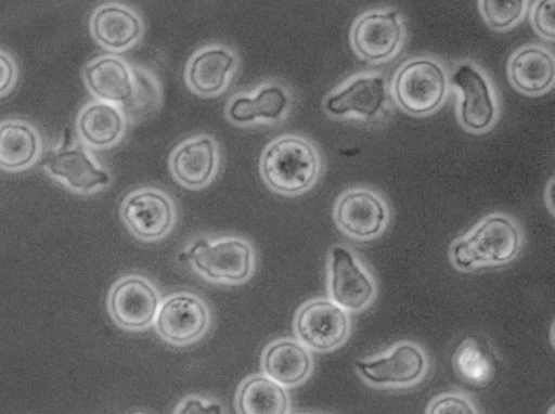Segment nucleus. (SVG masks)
I'll list each match as a JSON object with an SVG mask.
<instances>
[{
  "label": "nucleus",
  "mask_w": 555,
  "mask_h": 414,
  "mask_svg": "<svg viewBox=\"0 0 555 414\" xmlns=\"http://www.w3.org/2000/svg\"><path fill=\"white\" fill-rule=\"evenodd\" d=\"M178 259L206 281L225 285L248 281L256 268L253 246L240 237L194 240Z\"/></svg>",
  "instance_id": "nucleus-1"
},
{
  "label": "nucleus",
  "mask_w": 555,
  "mask_h": 414,
  "mask_svg": "<svg viewBox=\"0 0 555 414\" xmlns=\"http://www.w3.org/2000/svg\"><path fill=\"white\" fill-rule=\"evenodd\" d=\"M318 169L319 158L313 146L295 135H286L271 143L261 158L264 181L283 194L307 190L313 183Z\"/></svg>",
  "instance_id": "nucleus-2"
},
{
  "label": "nucleus",
  "mask_w": 555,
  "mask_h": 414,
  "mask_svg": "<svg viewBox=\"0 0 555 414\" xmlns=\"http://www.w3.org/2000/svg\"><path fill=\"white\" fill-rule=\"evenodd\" d=\"M520 245L521 236L513 221L501 215L490 216L452 246L451 259L461 270L502 264L514 259Z\"/></svg>",
  "instance_id": "nucleus-3"
},
{
  "label": "nucleus",
  "mask_w": 555,
  "mask_h": 414,
  "mask_svg": "<svg viewBox=\"0 0 555 414\" xmlns=\"http://www.w3.org/2000/svg\"><path fill=\"white\" fill-rule=\"evenodd\" d=\"M210 321L207 303L198 295L181 290L162 300L153 325L166 342L188 346L206 334Z\"/></svg>",
  "instance_id": "nucleus-4"
},
{
  "label": "nucleus",
  "mask_w": 555,
  "mask_h": 414,
  "mask_svg": "<svg viewBox=\"0 0 555 414\" xmlns=\"http://www.w3.org/2000/svg\"><path fill=\"white\" fill-rule=\"evenodd\" d=\"M350 321L347 311L331 299L315 298L299 307L294 318V332L304 346L327 352L345 342Z\"/></svg>",
  "instance_id": "nucleus-5"
},
{
  "label": "nucleus",
  "mask_w": 555,
  "mask_h": 414,
  "mask_svg": "<svg viewBox=\"0 0 555 414\" xmlns=\"http://www.w3.org/2000/svg\"><path fill=\"white\" fill-rule=\"evenodd\" d=\"M160 302V294L149 279L129 274L112 286L107 310L119 327L140 332L154 324Z\"/></svg>",
  "instance_id": "nucleus-6"
},
{
  "label": "nucleus",
  "mask_w": 555,
  "mask_h": 414,
  "mask_svg": "<svg viewBox=\"0 0 555 414\" xmlns=\"http://www.w3.org/2000/svg\"><path fill=\"white\" fill-rule=\"evenodd\" d=\"M331 300L347 312L365 309L374 299V280L351 250L341 245L331 248L327 262Z\"/></svg>",
  "instance_id": "nucleus-7"
},
{
  "label": "nucleus",
  "mask_w": 555,
  "mask_h": 414,
  "mask_svg": "<svg viewBox=\"0 0 555 414\" xmlns=\"http://www.w3.org/2000/svg\"><path fill=\"white\" fill-rule=\"evenodd\" d=\"M354 367L370 385L406 387L423 378L427 370V357L418 345L402 341L383 355L357 360Z\"/></svg>",
  "instance_id": "nucleus-8"
},
{
  "label": "nucleus",
  "mask_w": 555,
  "mask_h": 414,
  "mask_svg": "<svg viewBox=\"0 0 555 414\" xmlns=\"http://www.w3.org/2000/svg\"><path fill=\"white\" fill-rule=\"evenodd\" d=\"M398 103L412 114L434 111L446 92V76L434 61L421 59L404 65L395 80Z\"/></svg>",
  "instance_id": "nucleus-9"
},
{
  "label": "nucleus",
  "mask_w": 555,
  "mask_h": 414,
  "mask_svg": "<svg viewBox=\"0 0 555 414\" xmlns=\"http://www.w3.org/2000/svg\"><path fill=\"white\" fill-rule=\"evenodd\" d=\"M121 218L131 233L143 241H156L172 228L175 209L171 199L156 190H140L128 195L121 205Z\"/></svg>",
  "instance_id": "nucleus-10"
},
{
  "label": "nucleus",
  "mask_w": 555,
  "mask_h": 414,
  "mask_svg": "<svg viewBox=\"0 0 555 414\" xmlns=\"http://www.w3.org/2000/svg\"><path fill=\"white\" fill-rule=\"evenodd\" d=\"M44 166L50 174L77 192H90L109 183V174L95 165L81 144L63 145L49 153Z\"/></svg>",
  "instance_id": "nucleus-11"
},
{
  "label": "nucleus",
  "mask_w": 555,
  "mask_h": 414,
  "mask_svg": "<svg viewBox=\"0 0 555 414\" xmlns=\"http://www.w3.org/2000/svg\"><path fill=\"white\" fill-rule=\"evenodd\" d=\"M312 367L309 349L294 338L275 339L261 354L262 374L285 388L302 384L310 376Z\"/></svg>",
  "instance_id": "nucleus-12"
},
{
  "label": "nucleus",
  "mask_w": 555,
  "mask_h": 414,
  "mask_svg": "<svg viewBox=\"0 0 555 414\" xmlns=\"http://www.w3.org/2000/svg\"><path fill=\"white\" fill-rule=\"evenodd\" d=\"M386 218L383 202L364 190L348 192L335 208V219L340 229L362 240L376 236L383 230Z\"/></svg>",
  "instance_id": "nucleus-13"
},
{
  "label": "nucleus",
  "mask_w": 555,
  "mask_h": 414,
  "mask_svg": "<svg viewBox=\"0 0 555 414\" xmlns=\"http://www.w3.org/2000/svg\"><path fill=\"white\" fill-rule=\"evenodd\" d=\"M451 81L462 91L461 120L469 129L482 130L494 119L495 106L487 80L472 65L457 67Z\"/></svg>",
  "instance_id": "nucleus-14"
},
{
  "label": "nucleus",
  "mask_w": 555,
  "mask_h": 414,
  "mask_svg": "<svg viewBox=\"0 0 555 414\" xmlns=\"http://www.w3.org/2000/svg\"><path fill=\"white\" fill-rule=\"evenodd\" d=\"M397 18V11L363 16L352 34L356 50L369 60H382L392 54L401 40Z\"/></svg>",
  "instance_id": "nucleus-15"
},
{
  "label": "nucleus",
  "mask_w": 555,
  "mask_h": 414,
  "mask_svg": "<svg viewBox=\"0 0 555 414\" xmlns=\"http://www.w3.org/2000/svg\"><path fill=\"white\" fill-rule=\"evenodd\" d=\"M90 91L104 102L127 104L132 98L134 79L128 66L118 57L102 56L83 70Z\"/></svg>",
  "instance_id": "nucleus-16"
},
{
  "label": "nucleus",
  "mask_w": 555,
  "mask_h": 414,
  "mask_svg": "<svg viewBox=\"0 0 555 414\" xmlns=\"http://www.w3.org/2000/svg\"><path fill=\"white\" fill-rule=\"evenodd\" d=\"M237 414H289L291 400L285 387L264 374H253L238 386Z\"/></svg>",
  "instance_id": "nucleus-17"
},
{
  "label": "nucleus",
  "mask_w": 555,
  "mask_h": 414,
  "mask_svg": "<svg viewBox=\"0 0 555 414\" xmlns=\"http://www.w3.org/2000/svg\"><path fill=\"white\" fill-rule=\"evenodd\" d=\"M91 31L102 46L122 50L139 38L142 25L129 9L119 4H104L91 18Z\"/></svg>",
  "instance_id": "nucleus-18"
},
{
  "label": "nucleus",
  "mask_w": 555,
  "mask_h": 414,
  "mask_svg": "<svg viewBox=\"0 0 555 414\" xmlns=\"http://www.w3.org/2000/svg\"><path fill=\"white\" fill-rule=\"evenodd\" d=\"M216 147L208 137L183 143L171 157V169L180 183L190 187L205 185L216 168Z\"/></svg>",
  "instance_id": "nucleus-19"
},
{
  "label": "nucleus",
  "mask_w": 555,
  "mask_h": 414,
  "mask_svg": "<svg viewBox=\"0 0 555 414\" xmlns=\"http://www.w3.org/2000/svg\"><path fill=\"white\" fill-rule=\"evenodd\" d=\"M386 100L382 77H360L325 102V109L336 116L356 113L367 118L375 116Z\"/></svg>",
  "instance_id": "nucleus-20"
},
{
  "label": "nucleus",
  "mask_w": 555,
  "mask_h": 414,
  "mask_svg": "<svg viewBox=\"0 0 555 414\" xmlns=\"http://www.w3.org/2000/svg\"><path fill=\"white\" fill-rule=\"evenodd\" d=\"M234 65L235 57L228 49H205L192 59L188 68V81L199 94H216L224 88Z\"/></svg>",
  "instance_id": "nucleus-21"
},
{
  "label": "nucleus",
  "mask_w": 555,
  "mask_h": 414,
  "mask_svg": "<svg viewBox=\"0 0 555 414\" xmlns=\"http://www.w3.org/2000/svg\"><path fill=\"white\" fill-rule=\"evenodd\" d=\"M40 152L37 130L20 120L0 124V168L21 170L30 166Z\"/></svg>",
  "instance_id": "nucleus-22"
},
{
  "label": "nucleus",
  "mask_w": 555,
  "mask_h": 414,
  "mask_svg": "<svg viewBox=\"0 0 555 414\" xmlns=\"http://www.w3.org/2000/svg\"><path fill=\"white\" fill-rule=\"evenodd\" d=\"M124 126V117L119 109L104 101L88 104L77 119L81 139L94 147H105L115 143L121 135Z\"/></svg>",
  "instance_id": "nucleus-23"
},
{
  "label": "nucleus",
  "mask_w": 555,
  "mask_h": 414,
  "mask_svg": "<svg viewBox=\"0 0 555 414\" xmlns=\"http://www.w3.org/2000/svg\"><path fill=\"white\" fill-rule=\"evenodd\" d=\"M509 74L518 89L527 93H539L553 82L554 61L542 49L526 48L511 61Z\"/></svg>",
  "instance_id": "nucleus-24"
},
{
  "label": "nucleus",
  "mask_w": 555,
  "mask_h": 414,
  "mask_svg": "<svg viewBox=\"0 0 555 414\" xmlns=\"http://www.w3.org/2000/svg\"><path fill=\"white\" fill-rule=\"evenodd\" d=\"M288 96L278 85H269L255 96H237L228 107V117L237 124L251 122L258 118L279 119L285 112Z\"/></svg>",
  "instance_id": "nucleus-25"
},
{
  "label": "nucleus",
  "mask_w": 555,
  "mask_h": 414,
  "mask_svg": "<svg viewBox=\"0 0 555 414\" xmlns=\"http://www.w3.org/2000/svg\"><path fill=\"white\" fill-rule=\"evenodd\" d=\"M452 364L457 376L473 385H485L494 372V362L487 348L475 337L463 340L456 348Z\"/></svg>",
  "instance_id": "nucleus-26"
},
{
  "label": "nucleus",
  "mask_w": 555,
  "mask_h": 414,
  "mask_svg": "<svg viewBox=\"0 0 555 414\" xmlns=\"http://www.w3.org/2000/svg\"><path fill=\"white\" fill-rule=\"evenodd\" d=\"M524 10L520 0H486L482 11L489 24L495 28H504L519 18Z\"/></svg>",
  "instance_id": "nucleus-27"
},
{
  "label": "nucleus",
  "mask_w": 555,
  "mask_h": 414,
  "mask_svg": "<svg viewBox=\"0 0 555 414\" xmlns=\"http://www.w3.org/2000/svg\"><path fill=\"white\" fill-rule=\"evenodd\" d=\"M426 414H479L475 403L460 392H447L429 403Z\"/></svg>",
  "instance_id": "nucleus-28"
},
{
  "label": "nucleus",
  "mask_w": 555,
  "mask_h": 414,
  "mask_svg": "<svg viewBox=\"0 0 555 414\" xmlns=\"http://www.w3.org/2000/svg\"><path fill=\"white\" fill-rule=\"evenodd\" d=\"M173 414H225L224 405L201 394H189L176 406Z\"/></svg>",
  "instance_id": "nucleus-29"
},
{
  "label": "nucleus",
  "mask_w": 555,
  "mask_h": 414,
  "mask_svg": "<svg viewBox=\"0 0 555 414\" xmlns=\"http://www.w3.org/2000/svg\"><path fill=\"white\" fill-rule=\"evenodd\" d=\"M533 23L537 30L545 37H555L554 1L543 0L533 12Z\"/></svg>",
  "instance_id": "nucleus-30"
},
{
  "label": "nucleus",
  "mask_w": 555,
  "mask_h": 414,
  "mask_svg": "<svg viewBox=\"0 0 555 414\" xmlns=\"http://www.w3.org/2000/svg\"><path fill=\"white\" fill-rule=\"evenodd\" d=\"M16 74V66L11 56L0 50V96L12 88Z\"/></svg>",
  "instance_id": "nucleus-31"
},
{
  "label": "nucleus",
  "mask_w": 555,
  "mask_h": 414,
  "mask_svg": "<svg viewBox=\"0 0 555 414\" xmlns=\"http://www.w3.org/2000/svg\"><path fill=\"white\" fill-rule=\"evenodd\" d=\"M547 414H554V406H552Z\"/></svg>",
  "instance_id": "nucleus-32"
},
{
  "label": "nucleus",
  "mask_w": 555,
  "mask_h": 414,
  "mask_svg": "<svg viewBox=\"0 0 555 414\" xmlns=\"http://www.w3.org/2000/svg\"><path fill=\"white\" fill-rule=\"evenodd\" d=\"M134 414H144V413H134Z\"/></svg>",
  "instance_id": "nucleus-33"
}]
</instances>
